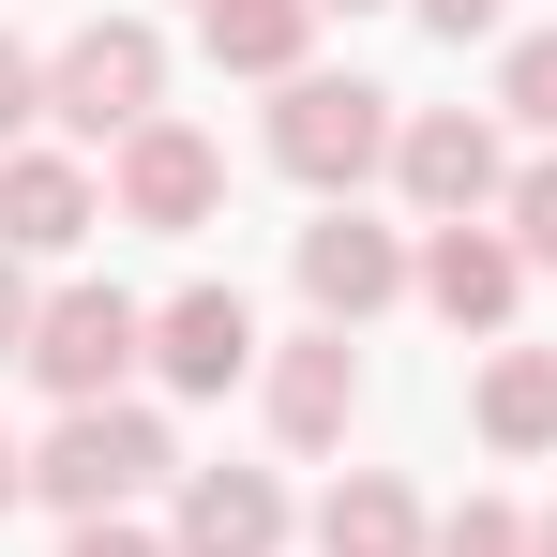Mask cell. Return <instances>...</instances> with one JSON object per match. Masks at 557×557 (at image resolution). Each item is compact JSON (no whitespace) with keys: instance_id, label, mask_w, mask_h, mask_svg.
<instances>
[{"instance_id":"6da1fadb","label":"cell","mask_w":557,"mask_h":557,"mask_svg":"<svg viewBox=\"0 0 557 557\" xmlns=\"http://www.w3.org/2000/svg\"><path fill=\"white\" fill-rule=\"evenodd\" d=\"M286 151H301V166H362V151H376V91H301Z\"/></svg>"},{"instance_id":"7a4b0ae2","label":"cell","mask_w":557,"mask_h":557,"mask_svg":"<svg viewBox=\"0 0 557 557\" xmlns=\"http://www.w3.org/2000/svg\"><path fill=\"white\" fill-rule=\"evenodd\" d=\"M136 467H151V437H136V422H76V437H61V467H46V482H61V497H121V482H136Z\"/></svg>"},{"instance_id":"3957f363","label":"cell","mask_w":557,"mask_h":557,"mask_svg":"<svg viewBox=\"0 0 557 557\" xmlns=\"http://www.w3.org/2000/svg\"><path fill=\"white\" fill-rule=\"evenodd\" d=\"M136 91H151V46H136V30H106V46H76V121H121Z\"/></svg>"},{"instance_id":"277c9868","label":"cell","mask_w":557,"mask_h":557,"mask_svg":"<svg viewBox=\"0 0 557 557\" xmlns=\"http://www.w3.org/2000/svg\"><path fill=\"white\" fill-rule=\"evenodd\" d=\"M106 362H121V301H61V317H46V376H76V392H91Z\"/></svg>"},{"instance_id":"5b68a950","label":"cell","mask_w":557,"mask_h":557,"mask_svg":"<svg viewBox=\"0 0 557 557\" xmlns=\"http://www.w3.org/2000/svg\"><path fill=\"white\" fill-rule=\"evenodd\" d=\"M166 362H182V376H226V362H242V301H182V317H166Z\"/></svg>"},{"instance_id":"8992f818","label":"cell","mask_w":557,"mask_h":557,"mask_svg":"<svg viewBox=\"0 0 557 557\" xmlns=\"http://www.w3.org/2000/svg\"><path fill=\"white\" fill-rule=\"evenodd\" d=\"M196 543H211V557H257V543H272V497H257V482H211V497H196Z\"/></svg>"},{"instance_id":"52a82bcc","label":"cell","mask_w":557,"mask_h":557,"mask_svg":"<svg viewBox=\"0 0 557 557\" xmlns=\"http://www.w3.org/2000/svg\"><path fill=\"white\" fill-rule=\"evenodd\" d=\"M376 286H392V257H376L362 226H332L317 242V301H376Z\"/></svg>"},{"instance_id":"ba28073f","label":"cell","mask_w":557,"mask_h":557,"mask_svg":"<svg viewBox=\"0 0 557 557\" xmlns=\"http://www.w3.org/2000/svg\"><path fill=\"white\" fill-rule=\"evenodd\" d=\"M437 301H453V317H497V301H512V272H497L482 242H437Z\"/></svg>"},{"instance_id":"9c48e42d","label":"cell","mask_w":557,"mask_h":557,"mask_svg":"<svg viewBox=\"0 0 557 557\" xmlns=\"http://www.w3.org/2000/svg\"><path fill=\"white\" fill-rule=\"evenodd\" d=\"M407 166H422V196H482V136H467V121H437Z\"/></svg>"},{"instance_id":"30bf717a","label":"cell","mask_w":557,"mask_h":557,"mask_svg":"<svg viewBox=\"0 0 557 557\" xmlns=\"http://www.w3.org/2000/svg\"><path fill=\"white\" fill-rule=\"evenodd\" d=\"M15 242H76V182H61V166L15 182Z\"/></svg>"},{"instance_id":"8fae6325","label":"cell","mask_w":557,"mask_h":557,"mask_svg":"<svg viewBox=\"0 0 557 557\" xmlns=\"http://www.w3.org/2000/svg\"><path fill=\"white\" fill-rule=\"evenodd\" d=\"M332 543H347V557H392V543H407V512H392V497H347V512H332Z\"/></svg>"},{"instance_id":"7c38bea8","label":"cell","mask_w":557,"mask_h":557,"mask_svg":"<svg viewBox=\"0 0 557 557\" xmlns=\"http://www.w3.org/2000/svg\"><path fill=\"white\" fill-rule=\"evenodd\" d=\"M512 91H528V121H557V46H528V61H512Z\"/></svg>"},{"instance_id":"4fadbf2b","label":"cell","mask_w":557,"mask_h":557,"mask_svg":"<svg viewBox=\"0 0 557 557\" xmlns=\"http://www.w3.org/2000/svg\"><path fill=\"white\" fill-rule=\"evenodd\" d=\"M528 242H557V166H543V182H528Z\"/></svg>"},{"instance_id":"5bb4252c","label":"cell","mask_w":557,"mask_h":557,"mask_svg":"<svg viewBox=\"0 0 557 557\" xmlns=\"http://www.w3.org/2000/svg\"><path fill=\"white\" fill-rule=\"evenodd\" d=\"M437 15H453V30H467V15H497V0H437Z\"/></svg>"},{"instance_id":"9a60e30c","label":"cell","mask_w":557,"mask_h":557,"mask_svg":"<svg viewBox=\"0 0 557 557\" xmlns=\"http://www.w3.org/2000/svg\"><path fill=\"white\" fill-rule=\"evenodd\" d=\"M76 557H151V543H76Z\"/></svg>"},{"instance_id":"2e32d148","label":"cell","mask_w":557,"mask_h":557,"mask_svg":"<svg viewBox=\"0 0 557 557\" xmlns=\"http://www.w3.org/2000/svg\"><path fill=\"white\" fill-rule=\"evenodd\" d=\"M0 347H15V286H0Z\"/></svg>"},{"instance_id":"e0dca14e","label":"cell","mask_w":557,"mask_h":557,"mask_svg":"<svg viewBox=\"0 0 557 557\" xmlns=\"http://www.w3.org/2000/svg\"><path fill=\"white\" fill-rule=\"evenodd\" d=\"M0 121H15V61H0Z\"/></svg>"},{"instance_id":"ac0fdd59","label":"cell","mask_w":557,"mask_h":557,"mask_svg":"<svg viewBox=\"0 0 557 557\" xmlns=\"http://www.w3.org/2000/svg\"><path fill=\"white\" fill-rule=\"evenodd\" d=\"M0 482H15V467H0Z\"/></svg>"}]
</instances>
